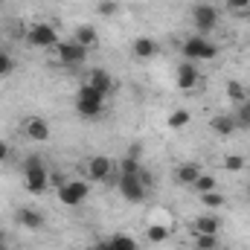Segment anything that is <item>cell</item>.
<instances>
[{
  "instance_id": "6da1fadb",
  "label": "cell",
  "mask_w": 250,
  "mask_h": 250,
  "mask_svg": "<svg viewBox=\"0 0 250 250\" xmlns=\"http://www.w3.org/2000/svg\"><path fill=\"white\" fill-rule=\"evenodd\" d=\"M76 114L82 120H96L105 114V96L99 90H93L90 84H82L76 90Z\"/></svg>"
},
{
  "instance_id": "7a4b0ae2",
  "label": "cell",
  "mask_w": 250,
  "mask_h": 250,
  "mask_svg": "<svg viewBox=\"0 0 250 250\" xmlns=\"http://www.w3.org/2000/svg\"><path fill=\"white\" fill-rule=\"evenodd\" d=\"M181 53H184V62H212L218 56V44H212L207 35L192 32L187 41H184Z\"/></svg>"
},
{
  "instance_id": "3957f363",
  "label": "cell",
  "mask_w": 250,
  "mask_h": 250,
  "mask_svg": "<svg viewBox=\"0 0 250 250\" xmlns=\"http://www.w3.org/2000/svg\"><path fill=\"white\" fill-rule=\"evenodd\" d=\"M23 184L32 195H41L44 189L50 187V172L47 166L41 163V157H29L26 166H23Z\"/></svg>"
},
{
  "instance_id": "277c9868",
  "label": "cell",
  "mask_w": 250,
  "mask_h": 250,
  "mask_svg": "<svg viewBox=\"0 0 250 250\" xmlns=\"http://www.w3.org/2000/svg\"><path fill=\"white\" fill-rule=\"evenodd\" d=\"M151 187V175L143 172V175H120V192L128 204H140L146 198V189Z\"/></svg>"
},
{
  "instance_id": "5b68a950",
  "label": "cell",
  "mask_w": 250,
  "mask_h": 250,
  "mask_svg": "<svg viewBox=\"0 0 250 250\" xmlns=\"http://www.w3.org/2000/svg\"><path fill=\"white\" fill-rule=\"evenodd\" d=\"M218 21H221V15H218V9H215L212 3H198V6H192V26H195L198 35L212 32V29L218 26Z\"/></svg>"
},
{
  "instance_id": "8992f818",
  "label": "cell",
  "mask_w": 250,
  "mask_h": 250,
  "mask_svg": "<svg viewBox=\"0 0 250 250\" xmlns=\"http://www.w3.org/2000/svg\"><path fill=\"white\" fill-rule=\"evenodd\" d=\"M26 44L29 47H38V50H53L56 44H59V32H56V26L53 23H32L29 29H26Z\"/></svg>"
},
{
  "instance_id": "52a82bcc",
  "label": "cell",
  "mask_w": 250,
  "mask_h": 250,
  "mask_svg": "<svg viewBox=\"0 0 250 250\" xmlns=\"http://www.w3.org/2000/svg\"><path fill=\"white\" fill-rule=\"evenodd\" d=\"M56 192H59V201H62L64 207H79L87 198L90 187H87V181H64Z\"/></svg>"
},
{
  "instance_id": "ba28073f",
  "label": "cell",
  "mask_w": 250,
  "mask_h": 250,
  "mask_svg": "<svg viewBox=\"0 0 250 250\" xmlns=\"http://www.w3.org/2000/svg\"><path fill=\"white\" fill-rule=\"evenodd\" d=\"M53 50H56V59H59L62 64H67V67H79V64L87 59V50L79 47L73 38H70V41H59Z\"/></svg>"
},
{
  "instance_id": "9c48e42d",
  "label": "cell",
  "mask_w": 250,
  "mask_h": 250,
  "mask_svg": "<svg viewBox=\"0 0 250 250\" xmlns=\"http://www.w3.org/2000/svg\"><path fill=\"white\" fill-rule=\"evenodd\" d=\"M198 82H201V73H198V67L195 62H181L178 64V73H175V84H178V90H195L198 87Z\"/></svg>"
},
{
  "instance_id": "30bf717a",
  "label": "cell",
  "mask_w": 250,
  "mask_h": 250,
  "mask_svg": "<svg viewBox=\"0 0 250 250\" xmlns=\"http://www.w3.org/2000/svg\"><path fill=\"white\" fill-rule=\"evenodd\" d=\"M87 181H93V184H102V181H108L111 175H114V160L111 157H90L87 160Z\"/></svg>"
},
{
  "instance_id": "8fae6325",
  "label": "cell",
  "mask_w": 250,
  "mask_h": 250,
  "mask_svg": "<svg viewBox=\"0 0 250 250\" xmlns=\"http://www.w3.org/2000/svg\"><path fill=\"white\" fill-rule=\"evenodd\" d=\"M84 84H90L93 90H99L105 99L111 96V90H114V76L108 73V70H102V67H96V70H90L87 73V79H84Z\"/></svg>"
},
{
  "instance_id": "7c38bea8",
  "label": "cell",
  "mask_w": 250,
  "mask_h": 250,
  "mask_svg": "<svg viewBox=\"0 0 250 250\" xmlns=\"http://www.w3.org/2000/svg\"><path fill=\"white\" fill-rule=\"evenodd\" d=\"M23 131H26V137L32 140V143H47L50 140V125L47 120H41V117H26L23 120Z\"/></svg>"
},
{
  "instance_id": "4fadbf2b",
  "label": "cell",
  "mask_w": 250,
  "mask_h": 250,
  "mask_svg": "<svg viewBox=\"0 0 250 250\" xmlns=\"http://www.w3.org/2000/svg\"><path fill=\"white\" fill-rule=\"evenodd\" d=\"M131 53H134V59H140V62H151V59H157V56H160V44H157L154 38L143 35V38H137V41H134Z\"/></svg>"
},
{
  "instance_id": "5bb4252c",
  "label": "cell",
  "mask_w": 250,
  "mask_h": 250,
  "mask_svg": "<svg viewBox=\"0 0 250 250\" xmlns=\"http://www.w3.org/2000/svg\"><path fill=\"white\" fill-rule=\"evenodd\" d=\"M15 218H18V224L26 227V230H41V227H44V212H41V209H32V207H21V209L15 212Z\"/></svg>"
},
{
  "instance_id": "9a60e30c",
  "label": "cell",
  "mask_w": 250,
  "mask_h": 250,
  "mask_svg": "<svg viewBox=\"0 0 250 250\" xmlns=\"http://www.w3.org/2000/svg\"><path fill=\"white\" fill-rule=\"evenodd\" d=\"M73 41H76L79 47H84V50H93V47L99 44V32H96V26H90V23H82V26H76V32H73Z\"/></svg>"
},
{
  "instance_id": "2e32d148",
  "label": "cell",
  "mask_w": 250,
  "mask_h": 250,
  "mask_svg": "<svg viewBox=\"0 0 250 250\" xmlns=\"http://www.w3.org/2000/svg\"><path fill=\"white\" fill-rule=\"evenodd\" d=\"M192 233H221V218L218 212H204L192 221Z\"/></svg>"
},
{
  "instance_id": "e0dca14e",
  "label": "cell",
  "mask_w": 250,
  "mask_h": 250,
  "mask_svg": "<svg viewBox=\"0 0 250 250\" xmlns=\"http://www.w3.org/2000/svg\"><path fill=\"white\" fill-rule=\"evenodd\" d=\"M209 128H212V134H218V137H230L233 131H239V128H236V120L227 117V114L212 117V120H209Z\"/></svg>"
},
{
  "instance_id": "ac0fdd59",
  "label": "cell",
  "mask_w": 250,
  "mask_h": 250,
  "mask_svg": "<svg viewBox=\"0 0 250 250\" xmlns=\"http://www.w3.org/2000/svg\"><path fill=\"white\" fill-rule=\"evenodd\" d=\"M198 175H201V166H198V163H181V166L175 169V178H178L184 187H192V184L198 181Z\"/></svg>"
},
{
  "instance_id": "d6986e66",
  "label": "cell",
  "mask_w": 250,
  "mask_h": 250,
  "mask_svg": "<svg viewBox=\"0 0 250 250\" xmlns=\"http://www.w3.org/2000/svg\"><path fill=\"white\" fill-rule=\"evenodd\" d=\"M195 250H218V233H192Z\"/></svg>"
},
{
  "instance_id": "ffe728a7",
  "label": "cell",
  "mask_w": 250,
  "mask_h": 250,
  "mask_svg": "<svg viewBox=\"0 0 250 250\" xmlns=\"http://www.w3.org/2000/svg\"><path fill=\"white\" fill-rule=\"evenodd\" d=\"M166 239H169V227H163V224L146 227V242H148V245H163Z\"/></svg>"
},
{
  "instance_id": "44dd1931",
  "label": "cell",
  "mask_w": 250,
  "mask_h": 250,
  "mask_svg": "<svg viewBox=\"0 0 250 250\" xmlns=\"http://www.w3.org/2000/svg\"><path fill=\"white\" fill-rule=\"evenodd\" d=\"M108 242H111V250H140L137 239H131V236H125V233H117V236H111Z\"/></svg>"
},
{
  "instance_id": "7402d4cb",
  "label": "cell",
  "mask_w": 250,
  "mask_h": 250,
  "mask_svg": "<svg viewBox=\"0 0 250 250\" xmlns=\"http://www.w3.org/2000/svg\"><path fill=\"white\" fill-rule=\"evenodd\" d=\"M146 169H143V163L137 160V154H128L123 157V163H120V175H143Z\"/></svg>"
},
{
  "instance_id": "603a6c76",
  "label": "cell",
  "mask_w": 250,
  "mask_h": 250,
  "mask_svg": "<svg viewBox=\"0 0 250 250\" xmlns=\"http://www.w3.org/2000/svg\"><path fill=\"white\" fill-rule=\"evenodd\" d=\"M248 90L242 87V82H227V99L230 102H236V105H242V102H248Z\"/></svg>"
},
{
  "instance_id": "cb8c5ba5",
  "label": "cell",
  "mask_w": 250,
  "mask_h": 250,
  "mask_svg": "<svg viewBox=\"0 0 250 250\" xmlns=\"http://www.w3.org/2000/svg\"><path fill=\"white\" fill-rule=\"evenodd\" d=\"M233 120H236V128H242V131H250V102H242V105H236V114H233Z\"/></svg>"
},
{
  "instance_id": "d4e9b609",
  "label": "cell",
  "mask_w": 250,
  "mask_h": 250,
  "mask_svg": "<svg viewBox=\"0 0 250 250\" xmlns=\"http://www.w3.org/2000/svg\"><path fill=\"white\" fill-rule=\"evenodd\" d=\"M192 189H195V195H204V192H212V189H218V181L212 178V175H198V181L192 184Z\"/></svg>"
},
{
  "instance_id": "484cf974",
  "label": "cell",
  "mask_w": 250,
  "mask_h": 250,
  "mask_svg": "<svg viewBox=\"0 0 250 250\" xmlns=\"http://www.w3.org/2000/svg\"><path fill=\"white\" fill-rule=\"evenodd\" d=\"M201 204H204L207 209H221V207H224V195H221L218 189H212V192H204V195H201Z\"/></svg>"
},
{
  "instance_id": "4316f807",
  "label": "cell",
  "mask_w": 250,
  "mask_h": 250,
  "mask_svg": "<svg viewBox=\"0 0 250 250\" xmlns=\"http://www.w3.org/2000/svg\"><path fill=\"white\" fill-rule=\"evenodd\" d=\"M189 120H192L189 111H172V114H169V128H172V131H181V128L189 125Z\"/></svg>"
},
{
  "instance_id": "83f0119b",
  "label": "cell",
  "mask_w": 250,
  "mask_h": 250,
  "mask_svg": "<svg viewBox=\"0 0 250 250\" xmlns=\"http://www.w3.org/2000/svg\"><path fill=\"white\" fill-rule=\"evenodd\" d=\"M245 166H248V160H245L242 154H230V157L224 160V169H227V172H242Z\"/></svg>"
},
{
  "instance_id": "f1b7e54d",
  "label": "cell",
  "mask_w": 250,
  "mask_h": 250,
  "mask_svg": "<svg viewBox=\"0 0 250 250\" xmlns=\"http://www.w3.org/2000/svg\"><path fill=\"white\" fill-rule=\"evenodd\" d=\"M224 6H227V12H233V15H248L250 12V0H227Z\"/></svg>"
},
{
  "instance_id": "f546056e",
  "label": "cell",
  "mask_w": 250,
  "mask_h": 250,
  "mask_svg": "<svg viewBox=\"0 0 250 250\" xmlns=\"http://www.w3.org/2000/svg\"><path fill=\"white\" fill-rule=\"evenodd\" d=\"M12 70H15V59H12L9 53H3V50H0V79L12 76Z\"/></svg>"
},
{
  "instance_id": "4dcf8cb0",
  "label": "cell",
  "mask_w": 250,
  "mask_h": 250,
  "mask_svg": "<svg viewBox=\"0 0 250 250\" xmlns=\"http://www.w3.org/2000/svg\"><path fill=\"white\" fill-rule=\"evenodd\" d=\"M96 9H99V15L111 18V15H117V9H120V6H117V0H99V6H96Z\"/></svg>"
},
{
  "instance_id": "1f68e13d",
  "label": "cell",
  "mask_w": 250,
  "mask_h": 250,
  "mask_svg": "<svg viewBox=\"0 0 250 250\" xmlns=\"http://www.w3.org/2000/svg\"><path fill=\"white\" fill-rule=\"evenodd\" d=\"M3 160H9V143L6 140H0V163Z\"/></svg>"
},
{
  "instance_id": "d6a6232c",
  "label": "cell",
  "mask_w": 250,
  "mask_h": 250,
  "mask_svg": "<svg viewBox=\"0 0 250 250\" xmlns=\"http://www.w3.org/2000/svg\"><path fill=\"white\" fill-rule=\"evenodd\" d=\"M90 250H111V242H108V239H99V242H96Z\"/></svg>"
},
{
  "instance_id": "836d02e7",
  "label": "cell",
  "mask_w": 250,
  "mask_h": 250,
  "mask_svg": "<svg viewBox=\"0 0 250 250\" xmlns=\"http://www.w3.org/2000/svg\"><path fill=\"white\" fill-rule=\"evenodd\" d=\"M0 250H6V245H3V233H0Z\"/></svg>"
},
{
  "instance_id": "e575fe53",
  "label": "cell",
  "mask_w": 250,
  "mask_h": 250,
  "mask_svg": "<svg viewBox=\"0 0 250 250\" xmlns=\"http://www.w3.org/2000/svg\"><path fill=\"white\" fill-rule=\"evenodd\" d=\"M3 3H6V0H0V6H3Z\"/></svg>"
},
{
  "instance_id": "d590c367",
  "label": "cell",
  "mask_w": 250,
  "mask_h": 250,
  "mask_svg": "<svg viewBox=\"0 0 250 250\" xmlns=\"http://www.w3.org/2000/svg\"><path fill=\"white\" fill-rule=\"evenodd\" d=\"M248 102H250V96H248Z\"/></svg>"
}]
</instances>
